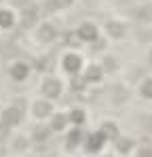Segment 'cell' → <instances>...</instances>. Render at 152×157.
<instances>
[{"label":"cell","instance_id":"6da1fadb","mask_svg":"<svg viewBox=\"0 0 152 157\" xmlns=\"http://www.w3.org/2000/svg\"><path fill=\"white\" fill-rule=\"evenodd\" d=\"M95 36H97V32H95V28L91 26V24L80 26V38H85V40H95Z\"/></svg>","mask_w":152,"mask_h":157},{"label":"cell","instance_id":"7a4b0ae2","mask_svg":"<svg viewBox=\"0 0 152 157\" xmlns=\"http://www.w3.org/2000/svg\"><path fill=\"white\" fill-rule=\"evenodd\" d=\"M34 24H36V11H34V9H27V11L24 13V26L32 28Z\"/></svg>","mask_w":152,"mask_h":157},{"label":"cell","instance_id":"3957f363","mask_svg":"<svg viewBox=\"0 0 152 157\" xmlns=\"http://www.w3.org/2000/svg\"><path fill=\"white\" fill-rule=\"evenodd\" d=\"M38 34H40L42 40H53V38H55V28L53 26H42Z\"/></svg>","mask_w":152,"mask_h":157},{"label":"cell","instance_id":"277c9868","mask_svg":"<svg viewBox=\"0 0 152 157\" xmlns=\"http://www.w3.org/2000/svg\"><path fill=\"white\" fill-rule=\"evenodd\" d=\"M0 26H4V28L13 26V15H11L9 11H2V13H0Z\"/></svg>","mask_w":152,"mask_h":157},{"label":"cell","instance_id":"5b68a950","mask_svg":"<svg viewBox=\"0 0 152 157\" xmlns=\"http://www.w3.org/2000/svg\"><path fill=\"white\" fill-rule=\"evenodd\" d=\"M66 68H68V70H76V68H78V57H76V55L66 57Z\"/></svg>","mask_w":152,"mask_h":157},{"label":"cell","instance_id":"8992f818","mask_svg":"<svg viewBox=\"0 0 152 157\" xmlns=\"http://www.w3.org/2000/svg\"><path fill=\"white\" fill-rule=\"evenodd\" d=\"M108 30H110V34H112V36H123V32H125L123 26H118V24H110Z\"/></svg>","mask_w":152,"mask_h":157},{"label":"cell","instance_id":"52a82bcc","mask_svg":"<svg viewBox=\"0 0 152 157\" xmlns=\"http://www.w3.org/2000/svg\"><path fill=\"white\" fill-rule=\"evenodd\" d=\"M45 89H47V91H49V94H57V89H59V85H57V83H53V81H49V83H47V87H45Z\"/></svg>","mask_w":152,"mask_h":157},{"label":"cell","instance_id":"ba28073f","mask_svg":"<svg viewBox=\"0 0 152 157\" xmlns=\"http://www.w3.org/2000/svg\"><path fill=\"white\" fill-rule=\"evenodd\" d=\"M13 75H15V77H24L25 75V66H15V68H13Z\"/></svg>","mask_w":152,"mask_h":157},{"label":"cell","instance_id":"9c48e42d","mask_svg":"<svg viewBox=\"0 0 152 157\" xmlns=\"http://www.w3.org/2000/svg\"><path fill=\"white\" fill-rule=\"evenodd\" d=\"M59 6V0H49L47 2V9H57Z\"/></svg>","mask_w":152,"mask_h":157},{"label":"cell","instance_id":"30bf717a","mask_svg":"<svg viewBox=\"0 0 152 157\" xmlns=\"http://www.w3.org/2000/svg\"><path fill=\"white\" fill-rule=\"evenodd\" d=\"M144 91H146V94H152V83H148V85L144 87Z\"/></svg>","mask_w":152,"mask_h":157},{"label":"cell","instance_id":"8fae6325","mask_svg":"<svg viewBox=\"0 0 152 157\" xmlns=\"http://www.w3.org/2000/svg\"><path fill=\"white\" fill-rule=\"evenodd\" d=\"M150 57H152V55H150Z\"/></svg>","mask_w":152,"mask_h":157}]
</instances>
